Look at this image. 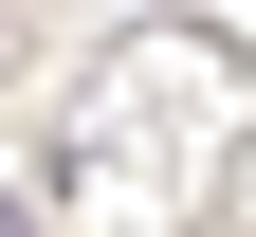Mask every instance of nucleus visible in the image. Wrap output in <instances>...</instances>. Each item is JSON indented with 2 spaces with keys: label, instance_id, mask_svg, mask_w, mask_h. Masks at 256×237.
I'll return each mask as SVG.
<instances>
[{
  "label": "nucleus",
  "instance_id": "obj_1",
  "mask_svg": "<svg viewBox=\"0 0 256 237\" xmlns=\"http://www.w3.org/2000/svg\"><path fill=\"white\" fill-rule=\"evenodd\" d=\"M0 237H37V219H18V201H0Z\"/></svg>",
  "mask_w": 256,
  "mask_h": 237
}]
</instances>
